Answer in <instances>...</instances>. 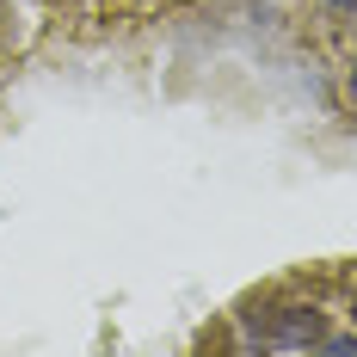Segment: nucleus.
<instances>
[{"instance_id":"f257e3e1","label":"nucleus","mask_w":357,"mask_h":357,"mask_svg":"<svg viewBox=\"0 0 357 357\" xmlns=\"http://www.w3.org/2000/svg\"><path fill=\"white\" fill-rule=\"evenodd\" d=\"M351 99H357V74H351Z\"/></svg>"}]
</instances>
